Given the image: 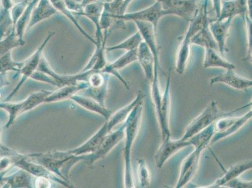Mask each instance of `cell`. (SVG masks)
I'll return each mask as SVG.
<instances>
[{
    "label": "cell",
    "mask_w": 252,
    "mask_h": 188,
    "mask_svg": "<svg viewBox=\"0 0 252 188\" xmlns=\"http://www.w3.org/2000/svg\"><path fill=\"white\" fill-rule=\"evenodd\" d=\"M27 157L33 161L42 165L55 175L69 183L68 174L70 169L78 162L86 160V155H74L68 151H54L44 154H29Z\"/></svg>",
    "instance_id": "obj_1"
},
{
    "label": "cell",
    "mask_w": 252,
    "mask_h": 188,
    "mask_svg": "<svg viewBox=\"0 0 252 188\" xmlns=\"http://www.w3.org/2000/svg\"><path fill=\"white\" fill-rule=\"evenodd\" d=\"M143 101L139 102L132 109L125 121V145L123 153L125 160L124 186L126 188H135L133 171L131 164V150L141 127L143 110Z\"/></svg>",
    "instance_id": "obj_2"
},
{
    "label": "cell",
    "mask_w": 252,
    "mask_h": 188,
    "mask_svg": "<svg viewBox=\"0 0 252 188\" xmlns=\"http://www.w3.org/2000/svg\"><path fill=\"white\" fill-rule=\"evenodd\" d=\"M208 0L201 8L199 9L196 15L189 21V28L181 42L178 49L176 59V70L180 74L185 72L187 64L189 63L191 45H193V39L198 32L202 29L208 18Z\"/></svg>",
    "instance_id": "obj_3"
},
{
    "label": "cell",
    "mask_w": 252,
    "mask_h": 188,
    "mask_svg": "<svg viewBox=\"0 0 252 188\" xmlns=\"http://www.w3.org/2000/svg\"><path fill=\"white\" fill-rule=\"evenodd\" d=\"M251 105L252 102L234 110V111L230 112H223L220 111L217 102L212 101L203 110L200 115L194 119L188 126L182 139L184 140V141L189 140L194 135L198 134L201 130L206 129L208 126L216 122L219 119L224 118V117L232 116L233 114H234L236 112L246 109L247 107Z\"/></svg>",
    "instance_id": "obj_4"
},
{
    "label": "cell",
    "mask_w": 252,
    "mask_h": 188,
    "mask_svg": "<svg viewBox=\"0 0 252 188\" xmlns=\"http://www.w3.org/2000/svg\"><path fill=\"white\" fill-rule=\"evenodd\" d=\"M51 93L52 92L43 90L31 94L26 99L20 102H0V109L4 110L8 114V120L5 127H10L22 114L44 104L45 98Z\"/></svg>",
    "instance_id": "obj_5"
},
{
    "label": "cell",
    "mask_w": 252,
    "mask_h": 188,
    "mask_svg": "<svg viewBox=\"0 0 252 188\" xmlns=\"http://www.w3.org/2000/svg\"><path fill=\"white\" fill-rule=\"evenodd\" d=\"M252 117V112L250 111L239 118L228 116L219 119L214 124L215 132L210 145L235 134L249 122Z\"/></svg>",
    "instance_id": "obj_6"
},
{
    "label": "cell",
    "mask_w": 252,
    "mask_h": 188,
    "mask_svg": "<svg viewBox=\"0 0 252 188\" xmlns=\"http://www.w3.org/2000/svg\"><path fill=\"white\" fill-rule=\"evenodd\" d=\"M55 33H56L54 31L49 32L47 37L43 40L42 44L39 46L38 49L35 50V52L32 56H30L26 61L23 62L22 67L20 68L19 73H18L20 75H22L21 79L18 82L17 86L15 87V89L11 92L10 95L6 98V101H8L13 96L15 95V94L20 91V89H21L23 85L27 81V79L31 78L33 73L37 70L41 59H42L43 56V50H44L47 43H49L53 36H54Z\"/></svg>",
    "instance_id": "obj_7"
},
{
    "label": "cell",
    "mask_w": 252,
    "mask_h": 188,
    "mask_svg": "<svg viewBox=\"0 0 252 188\" xmlns=\"http://www.w3.org/2000/svg\"><path fill=\"white\" fill-rule=\"evenodd\" d=\"M166 15H168V13L162 7L159 2L156 1L154 4L144 10L132 13H126L122 15L114 17L113 19L126 22L149 23L153 25L155 31H157L160 20Z\"/></svg>",
    "instance_id": "obj_8"
},
{
    "label": "cell",
    "mask_w": 252,
    "mask_h": 188,
    "mask_svg": "<svg viewBox=\"0 0 252 188\" xmlns=\"http://www.w3.org/2000/svg\"><path fill=\"white\" fill-rule=\"evenodd\" d=\"M125 136V123L121 124L116 130H112L102 140L97 150L93 153L86 155V161L92 166L97 160L104 158L120 143Z\"/></svg>",
    "instance_id": "obj_9"
},
{
    "label": "cell",
    "mask_w": 252,
    "mask_h": 188,
    "mask_svg": "<svg viewBox=\"0 0 252 188\" xmlns=\"http://www.w3.org/2000/svg\"><path fill=\"white\" fill-rule=\"evenodd\" d=\"M161 4L168 15H175L191 21L196 15L200 0H156Z\"/></svg>",
    "instance_id": "obj_10"
},
{
    "label": "cell",
    "mask_w": 252,
    "mask_h": 188,
    "mask_svg": "<svg viewBox=\"0 0 252 188\" xmlns=\"http://www.w3.org/2000/svg\"><path fill=\"white\" fill-rule=\"evenodd\" d=\"M13 166L18 168L24 169L28 172L33 176L35 177H44L49 179L52 181H54L64 187L70 188L72 185L67 181H64L63 179L60 178L58 176L46 169L42 165L33 161L27 157V155L18 154L17 157L15 158Z\"/></svg>",
    "instance_id": "obj_11"
},
{
    "label": "cell",
    "mask_w": 252,
    "mask_h": 188,
    "mask_svg": "<svg viewBox=\"0 0 252 188\" xmlns=\"http://www.w3.org/2000/svg\"><path fill=\"white\" fill-rule=\"evenodd\" d=\"M204 150L200 148H194V150L183 160L176 188H182L187 185L193 179L200 164V161Z\"/></svg>",
    "instance_id": "obj_12"
},
{
    "label": "cell",
    "mask_w": 252,
    "mask_h": 188,
    "mask_svg": "<svg viewBox=\"0 0 252 188\" xmlns=\"http://www.w3.org/2000/svg\"><path fill=\"white\" fill-rule=\"evenodd\" d=\"M191 146L189 140H172L170 137L162 140V143L155 155V163L158 168L161 169L165 162L179 151Z\"/></svg>",
    "instance_id": "obj_13"
},
{
    "label": "cell",
    "mask_w": 252,
    "mask_h": 188,
    "mask_svg": "<svg viewBox=\"0 0 252 188\" xmlns=\"http://www.w3.org/2000/svg\"><path fill=\"white\" fill-rule=\"evenodd\" d=\"M170 82L171 73L169 72L166 87H165L163 94H162L159 113L157 115L158 123L161 130L162 140L171 137L169 127V114H170L171 110Z\"/></svg>",
    "instance_id": "obj_14"
},
{
    "label": "cell",
    "mask_w": 252,
    "mask_h": 188,
    "mask_svg": "<svg viewBox=\"0 0 252 188\" xmlns=\"http://www.w3.org/2000/svg\"><path fill=\"white\" fill-rule=\"evenodd\" d=\"M248 14L252 18V0H228L222 1L220 13L217 20L234 19L237 16Z\"/></svg>",
    "instance_id": "obj_15"
},
{
    "label": "cell",
    "mask_w": 252,
    "mask_h": 188,
    "mask_svg": "<svg viewBox=\"0 0 252 188\" xmlns=\"http://www.w3.org/2000/svg\"><path fill=\"white\" fill-rule=\"evenodd\" d=\"M232 21V19L226 18L223 20H212L208 23V28L215 42L217 43L218 50L223 57L225 52H228L226 40Z\"/></svg>",
    "instance_id": "obj_16"
},
{
    "label": "cell",
    "mask_w": 252,
    "mask_h": 188,
    "mask_svg": "<svg viewBox=\"0 0 252 188\" xmlns=\"http://www.w3.org/2000/svg\"><path fill=\"white\" fill-rule=\"evenodd\" d=\"M104 2L97 1L89 3L84 6L83 11L79 13L80 16L88 18L90 20L95 27V47H98L104 42L105 36L103 35V31L100 27V17H101Z\"/></svg>",
    "instance_id": "obj_17"
},
{
    "label": "cell",
    "mask_w": 252,
    "mask_h": 188,
    "mask_svg": "<svg viewBox=\"0 0 252 188\" xmlns=\"http://www.w3.org/2000/svg\"><path fill=\"white\" fill-rule=\"evenodd\" d=\"M219 83L225 84L237 90L244 91L252 86V80L240 76L235 72V69L227 70L226 72L218 75L210 80V86Z\"/></svg>",
    "instance_id": "obj_18"
},
{
    "label": "cell",
    "mask_w": 252,
    "mask_h": 188,
    "mask_svg": "<svg viewBox=\"0 0 252 188\" xmlns=\"http://www.w3.org/2000/svg\"><path fill=\"white\" fill-rule=\"evenodd\" d=\"M137 50H130V51L126 52L123 56L119 57L118 60L114 61L109 65L105 66L100 72L107 73L109 75H113L118 78L125 86L129 90V85L123 77L121 76L120 73L118 72L119 70L123 69L126 66L130 65V64L137 61Z\"/></svg>",
    "instance_id": "obj_19"
},
{
    "label": "cell",
    "mask_w": 252,
    "mask_h": 188,
    "mask_svg": "<svg viewBox=\"0 0 252 188\" xmlns=\"http://www.w3.org/2000/svg\"><path fill=\"white\" fill-rule=\"evenodd\" d=\"M138 31L143 36V41L148 45L154 57L155 69L159 70V47L157 41V31L151 24L146 22H134Z\"/></svg>",
    "instance_id": "obj_20"
},
{
    "label": "cell",
    "mask_w": 252,
    "mask_h": 188,
    "mask_svg": "<svg viewBox=\"0 0 252 188\" xmlns=\"http://www.w3.org/2000/svg\"><path fill=\"white\" fill-rule=\"evenodd\" d=\"M1 183H4L3 188H33V176L18 167H17L16 171L6 173L2 178Z\"/></svg>",
    "instance_id": "obj_21"
},
{
    "label": "cell",
    "mask_w": 252,
    "mask_h": 188,
    "mask_svg": "<svg viewBox=\"0 0 252 188\" xmlns=\"http://www.w3.org/2000/svg\"><path fill=\"white\" fill-rule=\"evenodd\" d=\"M109 130L106 123L105 122L98 131L94 134L90 139L81 146L72 150H68V152L74 155H86L93 153L97 150L105 136L108 134Z\"/></svg>",
    "instance_id": "obj_22"
},
{
    "label": "cell",
    "mask_w": 252,
    "mask_h": 188,
    "mask_svg": "<svg viewBox=\"0 0 252 188\" xmlns=\"http://www.w3.org/2000/svg\"><path fill=\"white\" fill-rule=\"evenodd\" d=\"M58 11L50 3L49 0H39L31 16L27 31L33 28L39 23L49 19Z\"/></svg>",
    "instance_id": "obj_23"
},
{
    "label": "cell",
    "mask_w": 252,
    "mask_h": 188,
    "mask_svg": "<svg viewBox=\"0 0 252 188\" xmlns=\"http://www.w3.org/2000/svg\"><path fill=\"white\" fill-rule=\"evenodd\" d=\"M137 61L141 66L147 81L151 82L154 77L155 60L152 52L145 42H142L137 51Z\"/></svg>",
    "instance_id": "obj_24"
},
{
    "label": "cell",
    "mask_w": 252,
    "mask_h": 188,
    "mask_svg": "<svg viewBox=\"0 0 252 188\" xmlns=\"http://www.w3.org/2000/svg\"><path fill=\"white\" fill-rule=\"evenodd\" d=\"M252 160H247V161L236 164L231 166L230 168L225 172V173H224L222 177L218 179L213 184L200 188H223L224 185L227 183L228 181L238 178V176L241 175L245 172L249 170V169H252Z\"/></svg>",
    "instance_id": "obj_25"
},
{
    "label": "cell",
    "mask_w": 252,
    "mask_h": 188,
    "mask_svg": "<svg viewBox=\"0 0 252 188\" xmlns=\"http://www.w3.org/2000/svg\"><path fill=\"white\" fill-rule=\"evenodd\" d=\"M88 87V82H82L77 84L68 85V86L62 87L59 90L52 92V93L45 98V103L62 101L68 98L70 99V98L75 95L78 92L86 90Z\"/></svg>",
    "instance_id": "obj_26"
},
{
    "label": "cell",
    "mask_w": 252,
    "mask_h": 188,
    "mask_svg": "<svg viewBox=\"0 0 252 188\" xmlns=\"http://www.w3.org/2000/svg\"><path fill=\"white\" fill-rule=\"evenodd\" d=\"M205 57H204L203 67L221 68L227 70L235 69L234 64L229 63L223 58L220 54L218 52V50L211 47L205 48Z\"/></svg>",
    "instance_id": "obj_27"
},
{
    "label": "cell",
    "mask_w": 252,
    "mask_h": 188,
    "mask_svg": "<svg viewBox=\"0 0 252 188\" xmlns=\"http://www.w3.org/2000/svg\"><path fill=\"white\" fill-rule=\"evenodd\" d=\"M70 99L79 105L80 106L83 107L84 109L99 114L105 119V121L108 120L111 116V112L109 111L106 107L91 97L77 95V94H75L71 97Z\"/></svg>",
    "instance_id": "obj_28"
},
{
    "label": "cell",
    "mask_w": 252,
    "mask_h": 188,
    "mask_svg": "<svg viewBox=\"0 0 252 188\" xmlns=\"http://www.w3.org/2000/svg\"><path fill=\"white\" fill-rule=\"evenodd\" d=\"M105 39L102 45L95 47L94 53L92 56L86 66L82 69V72L85 71H100L107 65L105 52H106V45L107 35L108 31L104 32Z\"/></svg>",
    "instance_id": "obj_29"
},
{
    "label": "cell",
    "mask_w": 252,
    "mask_h": 188,
    "mask_svg": "<svg viewBox=\"0 0 252 188\" xmlns=\"http://www.w3.org/2000/svg\"><path fill=\"white\" fill-rule=\"evenodd\" d=\"M49 1L58 12L65 16L66 18H68V19L74 24V26L76 27L78 31H79L80 33L82 34V35H83L84 37L88 39V40L93 43V44L95 45L96 42L95 39L92 37L88 32L82 28L81 24L78 22L76 18L75 17L74 15L68 10L67 6L65 5V2H64V0H49Z\"/></svg>",
    "instance_id": "obj_30"
},
{
    "label": "cell",
    "mask_w": 252,
    "mask_h": 188,
    "mask_svg": "<svg viewBox=\"0 0 252 188\" xmlns=\"http://www.w3.org/2000/svg\"><path fill=\"white\" fill-rule=\"evenodd\" d=\"M39 0H31L29 1L28 4L25 8L21 17L18 20L14 27L16 35L20 40H24L25 32L27 30L30 20H31L32 12L35 8L36 4H37Z\"/></svg>",
    "instance_id": "obj_31"
},
{
    "label": "cell",
    "mask_w": 252,
    "mask_h": 188,
    "mask_svg": "<svg viewBox=\"0 0 252 188\" xmlns=\"http://www.w3.org/2000/svg\"><path fill=\"white\" fill-rule=\"evenodd\" d=\"M212 124L206 129L201 130L189 140L194 148H200L205 150L210 145L211 140L215 134V125Z\"/></svg>",
    "instance_id": "obj_32"
},
{
    "label": "cell",
    "mask_w": 252,
    "mask_h": 188,
    "mask_svg": "<svg viewBox=\"0 0 252 188\" xmlns=\"http://www.w3.org/2000/svg\"><path fill=\"white\" fill-rule=\"evenodd\" d=\"M143 42V36H142L140 32L137 31L134 35L129 36V38L126 39L125 40L119 43V44L106 47V51L112 52L123 50L128 52L130 51V50H137Z\"/></svg>",
    "instance_id": "obj_33"
},
{
    "label": "cell",
    "mask_w": 252,
    "mask_h": 188,
    "mask_svg": "<svg viewBox=\"0 0 252 188\" xmlns=\"http://www.w3.org/2000/svg\"><path fill=\"white\" fill-rule=\"evenodd\" d=\"M26 42L20 40L16 35L15 29L10 32L5 37L0 40V58L6 53L11 51L15 48L23 47Z\"/></svg>",
    "instance_id": "obj_34"
},
{
    "label": "cell",
    "mask_w": 252,
    "mask_h": 188,
    "mask_svg": "<svg viewBox=\"0 0 252 188\" xmlns=\"http://www.w3.org/2000/svg\"><path fill=\"white\" fill-rule=\"evenodd\" d=\"M13 29L10 10L0 7V40L5 37Z\"/></svg>",
    "instance_id": "obj_35"
},
{
    "label": "cell",
    "mask_w": 252,
    "mask_h": 188,
    "mask_svg": "<svg viewBox=\"0 0 252 188\" xmlns=\"http://www.w3.org/2000/svg\"><path fill=\"white\" fill-rule=\"evenodd\" d=\"M22 63L13 61L11 51L6 53L0 58V73H7L10 71L19 73L22 66Z\"/></svg>",
    "instance_id": "obj_36"
},
{
    "label": "cell",
    "mask_w": 252,
    "mask_h": 188,
    "mask_svg": "<svg viewBox=\"0 0 252 188\" xmlns=\"http://www.w3.org/2000/svg\"><path fill=\"white\" fill-rule=\"evenodd\" d=\"M151 83V97H152L153 102L155 105L156 111H157L158 115V113H159L162 97L161 89H160L159 70H155L154 77H153V79Z\"/></svg>",
    "instance_id": "obj_37"
},
{
    "label": "cell",
    "mask_w": 252,
    "mask_h": 188,
    "mask_svg": "<svg viewBox=\"0 0 252 188\" xmlns=\"http://www.w3.org/2000/svg\"><path fill=\"white\" fill-rule=\"evenodd\" d=\"M137 177L141 188H147L150 185L151 176L150 169L143 159L137 162Z\"/></svg>",
    "instance_id": "obj_38"
},
{
    "label": "cell",
    "mask_w": 252,
    "mask_h": 188,
    "mask_svg": "<svg viewBox=\"0 0 252 188\" xmlns=\"http://www.w3.org/2000/svg\"><path fill=\"white\" fill-rule=\"evenodd\" d=\"M29 1V0H24V1L20 2V3L14 4V5L11 8L10 13L13 23V28H14L18 20L21 17Z\"/></svg>",
    "instance_id": "obj_39"
},
{
    "label": "cell",
    "mask_w": 252,
    "mask_h": 188,
    "mask_svg": "<svg viewBox=\"0 0 252 188\" xmlns=\"http://www.w3.org/2000/svg\"><path fill=\"white\" fill-rule=\"evenodd\" d=\"M244 17L245 22H246L247 43H248V47H247V60H248L249 62H252V18L249 17L248 14L245 15Z\"/></svg>",
    "instance_id": "obj_40"
},
{
    "label": "cell",
    "mask_w": 252,
    "mask_h": 188,
    "mask_svg": "<svg viewBox=\"0 0 252 188\" xmlns=\"http://www.w3.org/2000/svg\"><path fill=\"white\" fill-rule=\"evenodd\" d=\"M252 181H244L237 178L228 181L224 185L223 188H252Z\"/></svg>",
    "instance_id": "obj_41"
},
{
    "label": "cell",
    "mask_w": 252,
    "mask_h": 188,
    "mask_svg": "<svg viewBox=\"0 0 252 188\" xmlns=\"http://www.w3.org/2000/svg\"><path fill=\"white\" fill-rule=\"evenodd\" d=\"M34 188H52V181L44 177H36L33 181Z\"/></svg>",
    "instance_id": "obj_42"
},
{
    "label": "cell",
    "mask_w": 252,
    "mask_h": 188,
    "mask_svg": "<svg viewBox=\"0 0 252 188\" xmlns=\"http://www.w3.org/2000/svg\"><path fill=\"white\" fill-rule=\"evenodd\" d=\"M14 5L13 0H0V7L5 10H11V8Z\"/></svg>",
    "instance_id": "obj_43"
},
{
    "label": "cell",
    "mask_w": 252,
    "mask_h": 188,
    "mask_svg": "<svg viewBox=\"0 0 252 188\" xmlns=\"http://www.w3.org/2000/svg\"><path fill=\"white\" fill-rule=\"evenodd\" d=\"M212 1L213 6H214V9L218 18L219 17L220 13L222 1L221 0H212Z\"/></svg>",
    "instance_id": "obj_44"
},
{
    "label": "cell",
    "mask_w": 252,
    "mask_h": 188,
    "mask_svg": "<svg viewBox=\"0 0 252 188\" xmlns=\"http://www.w3.org/2000/svg\"><path fill=\"white\" fill-rule=\"evenodd\" d=\"M10 84L6 76V73H0V88Z\"/></svg>",
    "instance_id": "obj_45"
},
{
    "label": "cell",
    "mask_w": 252,
    "mask_h": 188,
    "mask_svg": "<svg viewBox=\"0 0 252 188\" xmlns=\"http://www.w3.org/2000/svg\"><path fill=\"white\" fill-rule=\"evenodd\" d=\"M97 1H98V0H81V3L82 5L84 6L87 5V4L93 3V2H95Z\"/></svg>",
    "instance_id": "obj_46"
},
{
    "label": "cell",
    "mask_w": 252,
    "mask_h": 188,
    "mask_svg": "<svg viewBox=\"0 0 252 188\" xmlns=\"http://www.w3.org/2000/svg\"><path fill=\"white\" fill-rule=\"evenodd\" d=\"M105 3H111L112 0H105Z\"/></svg>",
    "instance_id": "obj_47"
},
{
    "label": "cell",
    "mask_w": 252,
    "mask_h": 188,
    "mask_svg": "<svg viewBox=\"0 0 252 188\" xmlns=\"http://www.w3.org/2000/svg\"><path fill=\"white\" fill-rule=\"evenodd\" d=\"M1 129H0V137H1Z\"/></svg>",
    "instance_id": "obj_48"
},
{
    "label": "cell",
    "mask_w": 252,
    "mask_h": 188,
    "mask_svg": "<svg viewBox=\"0 0 252 188\" xmlns=\"http://www.w3.org/2000/svg\"><path fill=\"white\" fill-rule=\"evenodd\" d=\"M128 1L131 2L132 0H128Z\"/></svg>",
    "instance_id": "obj_49"
},
{
    "label": "cell",
    "mask_w": 252,
    "mask_h": 188,
    "mask_svg": "<svg viewBox=\"0 0 252 188\" xmlns=\"http://www.w3.org/2000/svg\"><path fill=\"white\" fill-rule=\"evenodd\" d=\"M0 97H1V94H0Z\"/></svg>",
    "instance_id": "obj_50"
},
{
    "label": "cell",
    "mask_w": 252,
    "mask_h": 188,
    "mask_svg": "<svg viewBox=\"0 0 252 188\" xmlns=\"http://www.w3.org/2000/svg\"><path fill=\"white\" fill-rule=\"evenodd\" d=\"M0 183H1V180H0Z\"/></svg>",
    "instance_id": "obj_51"
}]
</instances>
